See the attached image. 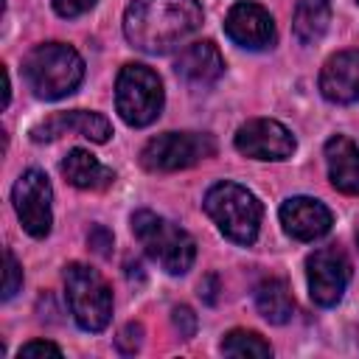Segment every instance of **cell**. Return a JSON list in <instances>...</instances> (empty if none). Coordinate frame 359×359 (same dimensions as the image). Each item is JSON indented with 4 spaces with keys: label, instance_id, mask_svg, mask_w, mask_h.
Masks as SVG:
<instances>
[{
    "label": "cell",
    "instance_id": "1",
    "mask_svg": "<svg viewBox=\"0 0 359 359\" xmlns=\"http://www.w3.org/2000/svg\"><path fill=\"white\" fill-rule=\"evenodd\" d=\"M202 25L196 0H132L123 14L126 39L146 53H168Z\"/></svg>",
    "mask_w": 359,
    "mask_h": 359
},
{
    "label": "cell",
    "instance_id": "2",
    "mask_svg": "<svg viewBox=\"0 0 359 359\" xmlns=\"http://www.w3.org/2000/svg\"><path fill=\"white\" fill-rule=\"evenodd\" d=\"M22 76L36 98L56 101V98L70 95L81 84L84 62L76 53V48L65 42H45V45H36L25 56Z\"/></svg>",
    "mask_w": 359,
    "mask_h": 359
},
{
    "label": "cell",
    "instance_id": "3",
    "mask_svg": "<svg viewBox=\"0 0 359 359\" xmlns=\"http://www.w3.org/2000/svg\"><path fill=\"white\" fill-rule=\"evenodd\" d=\"M205 213L213 219V224L236 244H252L258 238V227L264 219V208L252 191H247L238 182H216L202 202Z\"/></svg>",
    "mask_w": 359,
    "mask_h": 359
},
{
    "label": "cell",
    "instance_id": "4",
    "mask_svg": "<svg viewBox=\"0 0 359 359\" xmlns=\"http://www.w3.org/2000/svg\"><path fill=\"white\" fill-rule=\"evenodd\" d=\"M132 233L146 250V255L157 261L168 275H185L191 269L196 258V244L180 224L151 210H137L132 213Z\"/></svg>",
    "mask_w": 359,
    "mask_h": 359
},
{
    "label": "cell",
    "instance_id": "5",
    "mask_svg": "<svg viewBox=\"0 0 359 359\" xmlns=\"http://www.w3.org/2000/svg\"><path fill=\"white\" fill-rule=\"evenodd\" d=\"M65 292L73 320L84 331H104L112 317V292L107 280L87 264H67L65 269Z\"/></svg>",
    "mask_w": 359,
    "mask_h": 359
},
{
    "label": "cell",
    "instance_id": "6",
    "mask_svg": "<svg viewBox=\"0 0 359 359\" xmlns=\"http://www.w3.org/2000/svg\"><path fill=\"white\" fill-rule=\"evenodd\" d=\"M115 107L129 126H149L163 109V81L146 65H123L115 81Z\"/></svg>",
    "mask_w": 359,
    "mask_h": 359
},
{
    "label": "cell",
    "instance_id": "7",
    "mask_svg": "<svg viewBox=\"0 0 359 359\" xmlns=\"http://www.w3.org/2000/svg\"><path fill=\"white\" fill-rule=\"evenodd\" d=\"M216 143L210 135L199 132H165L151 137L140 149V165L154 174H168V171H182L196 165L205 157H213Z\"/></svg>",
    "mask_w": 359,
    "mask_h": 359
},
{
    "label": "cell",
    "instance_id": "8",
    "mask_svg": "<svg viewBox=\"0 0 359 359\" xmlns=\"http://www.w3.org/2000/svg\"><path fill=\"white\" fill-rule=\"evenodd\" d=\"M11 202H14V210H17V219H20L22 230L28 236L45 238L50 233V224H53V213H50L53 188H50V180L39 168H28L14 182Z\"/></svg>",
    "mask_w": 359,
    "mask_h": 359
},
{
    "label": "cell",
    "instance_id": "9",
    "mask_svg": "<svg viewBox=\"0 0 359 359\" xmlns=\"http://www.w3.org/2000/svg\"><path fill=\"white\" fill-rule=\"evenodd\" d=\"M309 294L317 306H337L351 280V261L339 247L314 250L306 258Z\"/></svg>",
    "mask_w": 359,
    "mask_h": 359
},
{
    "label": "cell",
    "instance_id": "10",
    "mask_svg": "<svg viewBox=\"0 0 359 359\" xmlns=\"http://www.w3.org/2000/svg\"><path fill=\"white\" fill-rule=\"evenodd\" d=\"M294 146V135L272 118H252L236 132V149L252 160H289Z\"/></svg>",
    "mask_w": 359,
    "mask_h": 359
},
{
    "label": "cell",
    "instance_id": "11",
    "mask_svg": "<svg viewBox=\"0 0 359 359\" xmlns=\"http://www.w3.org/2000/svg\"><path fill=\"white\" fill-rule=\"evenodd\" d=\"M224 34L247 50H264L275 42V22L272 14L258 3H236L227 11Z\"/></svg>",
    "mask_w": 359,
    "mask_h": 359
},
{
    "label": "cell",
    "instance_id": "12",
    "mask_svg": "<svg viewBox=\"0 0 359 359\" xmlns=\"http://www.w3.org/2000/svg\"><path fill=\"white\" fill-rule=\"evenodd\" d=\"M280 224L283 230L297 238V241H314V238H323L331 224H334V216L331 210L320 202V199H311V196H292L280 205Z\"/></svg>",
    "mask_w": 359,
    "mask_h": 359
},
{
    "label": "cell",
    "instance_id": "13",
    "mask_svg": "<svg viewBox=\"0 0 359 359\" xmlns=\"http://www.w3.org/2000/svg\"><path fill=\"white\" fill-rule=\"evenodd\" d=\"M67 132H79L81 137H87L93 143H107L112 135V126L101 112L70 109V112H56V115L45 118L42 123H36L31 129V137L36 143H42V140H53V137L67 135Z\"/></svg>",
    "mask_w": 359,
    "mask_h": 359
},
{
    "label": "cell",
    "instance_id": "14",
    "mask_svg": "<svg viewBox=\"0 0 359 359\" xmlns=\"http://www.w3.org/2000/svg\"><path fill=\"white\" fill-rule=\"evenodd\" d=\"M320 93L334 104L359 101V50H342L323 65Z\"/></svg>",
    "mask_w": 359,
    "mask_h": 359
},
{
    "label": "cell",
    "instance_id": "15",
    "mask_svg": "<svg viewBox=\"0 0 359 359\" xmlns=\"http://www.w3.org/2000/svg\"><path fill=\"white\" fill-rule=\"evenodd\" d=\"M174 70L191 87H210L224 73V59L213 42L202 39V42H191L188 48L180 50Z\"/></svg>",
    "mask_w": 359,
    "mask_h": 359
},
{
    "label": "cell",
    "instance_id": "16",
    "mask_svg": "<svg viewBox=\"0 0 359 359\" xmlns=\"http://www.w3.org/2000/svg\"><path fill=\"white\" fill-rule=\"evenodd\" d=\"M325 165H328V180L337 191L348 196H359V146L351 137L334 135L325 143Z\"/></svg>",
    "mask_w": 359,
    "mask_h": 359
},
{
    "label": "cell",
    "instance_id": "17",
    "mask_svg": "<svg viewBox=\"0 0 359 359\" xmlns=\"http://www.w3.org/2000/svg\"><path fill=\"white\" fill-rule=\"evenodd\" d=\"M62 174L67 177L70 185L81 188V191H104L115 182V174L98 163L95 154L84 151V149H70L67 157L62 160Z\"/></svg>",
    "mask_w": 359,
    "mask_h": 359
},
{
    "label": "cell",
    "instance_id": "18",
    "mask_svg": "<svg viewBox=\"0 0 359 359\" xmlns=\"http://www.w3.org/2000/svg\"><path fill=\"white\" fill-rule=\"evenodd\" d=\"M255 309L266 323L283 325L292 320L294 297L289 292V283L283 278H266L255 286Z\"/></svg>",
    "mask_w": 359,
    "mask_h": 359
},
{
    "label": "cell",
    "instance_id": "19",
    "mask_svg": "<svg viewBox=\"0 0 359 359\" xmlns=\"http://www.w3.org/2000/svg\"><path fill=\"white\" fill-rule=\"evenodd\" d=\"M328 22H331V3L328 0H297L292 28L303 45L317 42L325 34Z\"/></svg>",
    "mask_w": 359,
    "mask_h": 359
},
{
    "label": "cell",
    "instance_id": "20",
    "mask_svg": "<svg viewBox=\"0 0 359 359\" xmlns=\"http://www.w3.org/2000/svg\"><path fill=\"white\" fill-rule=\"evenodd\" d=\"M222 353L224 356H258V359H266L272 353V348L261 334L247 331V328H233L222 339Z\"/></svg>",
    "mask_w": 359,
    "mask_h": 359
},
{
    "label": "cell",
    "instance_id": "21",
    "mask_svg": "<svg viewBox=\"0 0 359 359\" xmlns=\"http://www.w3.org/2000/svg\"><path fill=\"white\" fill-rule=\"evenodd\" d=\"M22 286V269L11 250H6V283H3V300H11L17 289Z\"/></svg>",
    "mask_w": 359,
    "mask_h": 359
},
{
    "label": "cell",
    "instance_id": "22",
    "mask_svg": "<svg viewBox=\"0 0 359 359\" xmlns=\"http://www.w3.org/2000/svg\"><path fill=\"white\" fill-rule=\"evenodd\" d=\"M115 342H118V351H121V353H135V351L140 348V342H143V325H140V323L123 325Z\"/></svg>",
    "mask_w": 359,
    "mask_h": 359
},
{
    "label": "cell",
    "instance_id": "23",
    "mask_svg": "<svg viewBox=\"0 0 359 359\" xmlns=\"http://www.w3.org/2000/svg\"><path fill=\"white\" fill-rule=\"evenodd\" d=\"M171 320H174V328L180 331V337H194V331H196V314L188 309V306H177L174 309V314H171Z\"/></svg>",
    "mask_w": 359,
    "mask_h": 359
},
{
    "label": "cell",
    "instance_id": "24",
    "mask_svg": "<svg viewBox=\"0 0 359 359\" xmlns=\"http://www.w3.org/2000/svg\"><path fill=\"white\" fill-rule=\"evenodd\" d=\"M34 359V356H62V348L53 345V342H45V339H31L20 348V359Z\"/></svg>",
    "mask_w": 359,
    "mask_h": 359
},
{
    "label": "cell",
    "instance_id": "25",
    "mask_svg": "<svg viewBox=\"0 0 359 359\" xmlns=\"http://www.w3.org/2000/svg\"><path fill=\"white\" fill-rule=\"evenodd\" d=\"M98 0H53V8L56 14L62 17H81L84 11H90Z\"/></svg>",
    "mask_w": 359,
    "mask_h": 359
},
{
    "label": "cell",
    "instance_id": "26",
    "mask_svg": "<svg viewBox=\"0 0 359 359\" xmlns=\"http://www.w3.org/2000/svg\"><path fill=\"white\" fill-rule=\"evenodd\" d=\"M87 241H90V250H93V252H98V255H109V247H112V233H109L107 227L95 224V227L90 230V236H87Z\"/></svg>",
    "mask_w": 359,
    "mask_h": 359
},
{
    "label": "cell",
    "instance_id": "27",
    "mask_svg": "<svg viewBox=\"0 0 359 359\" xmlns=\"http://www.w3.org/2000/svg\"><path fill=\"white\" fill-rule=\"evenodd\" d=\"M356 337H359V334H356Z\"/></svg>",
    "mask_w": 359,
    "mask_h": 359
}]
</instances>
